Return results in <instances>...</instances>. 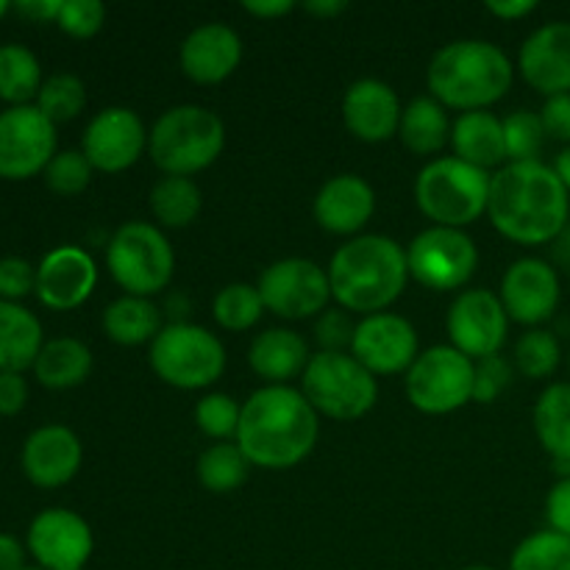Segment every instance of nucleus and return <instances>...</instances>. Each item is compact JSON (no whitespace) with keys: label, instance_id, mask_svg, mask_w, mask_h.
<instances>
[{"label":"nucleus","instance_id":"1","mask_svg":"<svg viewBox=\"0 0 570 570\" xmlns=\"http://www.w3.org/2000/svg\"><path fill=\"white\" fill-rule=\"evenodd\" d=\"M488 217L515 245H549L570 223V193L543 161H510L490 178Z\"/></svg>","mask_w":570,"mask_h":570},{"label":"nucleus","instance_id":"2","mask_svg":"<svg viewBox=\"0 0 570 570\" xmlns=\"http://www.w3.org/2000/svg\"><path fill=\"white\" fill-rule=\"evenodd\" d=\"M321 438V415L312 410L301 387L265 384L243 404L234 443L250 462L265 471H289L315 451Z\"/></svg>","mask_w":570,"mask_h":570},{"label":"nucleus","instance_id":"3","mask_svg":"<svg viewBox=\"0 0 570 570\" xmlns=\"http://www.w3.org/2000/svg\"><path fill=\"white\" fill-rule=\"evenodd\" d=\"M332 298L354 315L387 312L410 282L406 248L387 234H360L334 250L328 262Z\"/></svg>","mask_w":570,"mask_h":570},{"label":"nucleus","instance_id":"4","mask_svg":"<svg viewBox=\"0 0 570 570\" xmlns=\"http://www.w3.org/2000/svg\"><path fill=\"white\" fill-rule=\"evenodd\" d=\"M515 81V65L504 48L488 39H454L426 67L429 92L445 109L488 111Z\"/></svg>","mask_w":570,"mask_h":570},{"label":"nucleus","instance_id":"5","mask_svg":"<svg viewBox=\"0 0 570 570\" xmlns=\"http://www.w3.org/2000/svg\"><path fill=\"white\" fill-rule=\"evenodd\" d=\"M223 148L226 122L198 104L170 106L148 131V156L161 176H198L220 159Z\"/></svg>","mask_w":570,"mask_h":570},{"label":"nucleus","instance_id":"6","mask_svg":"<svg viewBox=\"0 0 570 570\" xmlns=\"http://www.w3.org/2000/svg\"><path fill=\"white\" fill-rule=\"evenodd\" d=\"M490 173L456 159L440 156L421 167L415 178V204L432 226L462 228L488 215Z\"/></svg>","mask_w":570,"mask_h":570},{"label":"nucleus","instance_id":"7","mask_svg":"<svg viewBox=\"0 0 570 570\" xmlns=\"http://www.w3.org/2000/svg\"><path fill=\"white\" fill-rule=\"evenodd\" d=\"M106 267L122 295L154 298L170 287L176 254L159 226L145 220L122 223L106 245Z\"/></svg>","mask_w":570,"mask_h":570},{"label":"nucleus","instance_id":"8","mask_svg":"<svg viewBox=\"0 0 570 570\" xmlns=\"http://www.w3.org/2000/svg\"><path fill=\"white\" fill-rule=\"evenodd\" d=\"M301 393L317 415L337 423H354L376 406L379 382L365 365L351 356V351L345 354L317 351L301 376Z\"/></svg>","mask_w":570,"mask_h":570},{"label":"nucleus","instance_id":"9","mask_svg":"<svg viewBox=\"0 0 570 570\" xmlns=\"http://www.w3.org/2000/svg\"><path fill=\"white\" fill-rule=\"evenodd\" d=\"M156 376L176 390H206L226 373V345L209 328L178 321L167 323L148 348Z\"/></svg>","mask_w":570,"mask_h":570},{"label":"nucleus","instance_id":"10","mask_svg":"<svg viewBox=\"0 0 570 570\" xmlns=\"http://www.w3.org/2000/svg\"><path fill=\"white\" fill-rule=\"evenodd\" d=\"M404 387L423 415H451L473 401V360L454 345H432L412 362Z\"/></svg>","mask_w":570,"mask_h":570},{"label":"nucleus","instance_id":"11","mask_svg":"<svg viewBox=\"0 0 570 570\" xmlns=\"http://www.w3.org/2000/svg\"><path fill=\"white\" fill-rule=\"evenodd\" d=\"M410 278L432 293H454L473 278L479 267V248L462 228L429 226L406 245Z\"/></svg>","mask_w":570,"mask_h":570},{"label":"nucleus","instance_id":"12","mask_svg":"<svg viewBox=\"0 0 570 570\" xmlns=\"http://www.w3.org/2000/svg\"><path fill=\"white\" fill-rule=\"evenodd\" d=\"M256 289L262 304L282 321H309L321 317L332 304L328 271L304 256H284L262 271Z\"/></svg>","mask_w":570,"mask_h":570},{"label":"nucleus","instance_id":"13","mask_svg":"<svg viewBox=\"0 0 570 570\" xmlns=\"http://www.w3.org/2000/svg\"><path fill=\"white\" fill-rule=\"evenodd\" d=\"M56 154V126L37 106L0 111V178L26 181L39 176Z\"/></svg>","mask_w":570,"mask_h":570},{"label":"nucleus","instance_id":"14","mask_svg":"<svg viewBox=\"0 0 570 570\" xmlns=\"http://www.w3.org/2000/svg\"><path fill=\"white\" fill-rule=\"evenodd\" d=\"M445 332L449 345H454L468 360H484V356L501 354L510 334V317L501 306L499 293L490 289H462L449 306L445 315Z\"/></svg>","mask_w":570,"mask_h":570},{"label":"nucleus","instance_id":"15","mask_svg":"<svg viewBox=\"0 0 570 570\" xmlns=\"http://www.w3.org/2000/svg\"><path fill=\"white\" fill-rule=\"evenodd\" d=\"M499 301L512 323L540 328L557 315L562 301L560 271L540 256L515 259L501 276Z\"/></svg>","mask_w":570,"mask_h":570},{"label":"nucleus","instance_id":"16","mask_svg":"<svg viewBox=\"0 0 570 570\" xmlns=\"http://www.w3.org/2000/svg\"><path fill=\"white\" fill-rule=\"evenodd\" d=\"M26 549L45 570H83L92 560V527L65 507L42 510L28 523Z\"/></svg>","mask_w":570,"mask_h":570},{"label":"nucleus","instance_id":"17","mask_svg":"<svg viewBox=\"0 0 570 570\" xmlns=\"http://www.w3.org/2000/svg\"><path fill=\"white\" fill-rule=\"evenodd\" d=\"M81 150L100 173H122L148 150V128L128 106H106L87 122Z\"/></svg>","mask_w":570,"mask_h":570},{"label":"nucleus","instance_id":"18","mask_svg":"<svg viewBox=\"0 0 570 570\" xmlns=\"http://www.w3.org/2000/svg\"><path fill=\"white\" fill-rule=\"evenodd\" d=\"M351 356L373 376H399L421 356L417 332L406 317L395 312H379L356 323L351 340Z\"/></svg>","mask_w":570,"mask_h":570},{"label":"nucleus","instance_id":"19","mask_svg":"<svg viewBox=\"0 0 570 570\" xmlns=\"http://www.w3.org/2000/svg\"><path fill=\"white\" fill-rule=\"evenodd\" d=\"M98 287V265L78 245H59L37 265V298L53 312H70L87 304Z\"/></svg>","mask_w":570,"mask_h":570},{"label":"nucleus","instance_id":"20","mask_svg":"<svg viewBox=\"0 0 570 570\" xmlns=\"http://www.w3.org/2000/svg\"><path fill=\"white\" fill-rule=\"evenodd\" d=\"M83 449L72 429L61 423L33 429L22 443L20 465L28 482L39 490L65 488L81 471Z\"/></svg>","mask_w":570,"mask_h":570},{"label":"nucleus","instance_id":"21","mask_svg":"<svg viewBox=\"0 0 570 570\" xmlns=\"http://www.w3.org/2000/svg\"><path fill=\"white\" fill-rule=\"evenodd\" d=\"M515 70L546 98L570 92V22L554 20L534 28L518 50Z\"/></svg>","mask_w":570,"mask_h":570},{"label":"nucleus","instance_id":"22","mask_svg":"<svg viewBox=\"0 0 570 570\" xmlns=\"http://www.w3.org/2000/svg\"><path fill=\"white\" fill-rule=\"evenodd\" d=\"M401 106L399 92L382 78H360L343 95V122L351 137L367 145H382L399 137Z\"/></svg>","mask_w":570,"mask_h":570},{"label":"nucleus","instance_id":"23","mask_svg":"<svg viewBox=\"0 0 570 570\" xmlns=\"http://www.w3.org/2000/svg\"><path fill=\"white\" fill-rule=\"evenodd\" d=\"M312 215L323 232L354 239L376 215V193L356 173H340L317 189Z\"/></svg>","mask_w":570,"mask_h":570},{"label":"nucleus","instance_id":"24","mask_svg":"<svg viewBox=\"0 0 570 570\" xmlns=\"http://www.w3.org/2000/svg\"><path fill=\"white\" fill-rule=\"evenodd\" d=\"M239 61H243V39L232 26H223V22H206V26L193 28L178 50L181 72L200 87H212V83H223L226 78H232Z\"/></svg>","mask_w":570,"mask_h":570},{"label":"nucleus","instance_id":"25","mask_svg":"<svg viewBox=\"0 0 570 570\" xmlns=\"http://www.w3.org/2000/svg\"><path fill=\"white\" fill-rule=\"evenodd\" d=\"M309 360V345L293 328H265L248 348L250 371L265 384H289L301 379Z\"/></svg>","mask_w":570,"mask_h":570},{"label":"nucleus","instance_id":"26","mask_svg":"<svg viewBox=\"0 0 570 570\" xmlns=\"http://www.w3.org/2000/svg\"><path fill=\"white\" fill-rule=\"evenodd\" d=\"M532 429L560 479L570 476V382H554L538 395Z\"/></svg>","mask_w":570,"mask_h":570},{"label":"nucleus","instance_id":"27","mask_svg":"<svg viewBox=\"0 0 570 570\" xmlns=\"http://www.w3.org/2000/svg\"><path fill=\"white\" fill-rule=\"evenodd\" d=\"M451 148L456 159L490 173L507 165L504 120L493 111H465L451 126Z\"/></svg>","mask_w":570,"mask_h":570},{"label":"nucleus","instance_id":"28","mask_svg":"<svg viewBox=\"0 0 570 570\" xmlns=\"http://www.w3.org/2000/svg\"><path fill=\"white\" fill-rule=\"evenodd\" d=\"M45 345L39 317L22 304L0 301V371L26 373Z\"/></svg>","mask_w":570,"mask_h":570},{"label":"nucleus","instance_id":"29","mask_svg":"<svg viewBox=\"0 0 570 570\" xmlns=\"http://www.w3.org/2000/svg\"><path fill=\"white\" fill-rule=\"evenodd\" d=\"M31 371L37 382L48 390L81 387L92 373V351L76 337L45 340Z\"/></svg>","mask_w":570,"mask_h":570},{"label":"nucleus","instance_id":"30","mask_svg":"<svg viewBox=\"0 0 570 570\" xmlns=\"http://www.w3.org/2000/svg\"><path fill=\"white\" fill-rule=\"evenodd\" d=\"M104 334L117 345L137 348V345L154 343L156 334L161 332V312L150 298H137V295H120L111 301L100 317Z\"/></svg>","mask_w":570,"mask_h":570},{"label":"nucleus","instance_id":"31","mask_svg":"<svg viewBox=\"0 0 570 570\" xmlns=\"http://www.w3.org/2000/svg\"><path fill=\"white\" fill-rule=\"evenodd\" d=\"M451 126L454 122L449 120L445 106L438 104L432 95H421L404 106L399 137L410 154L434 156L451 142Z\"/></svg>","mask_w":570,"mask_h":570},{"label":"nucleus","instance_id":"32","mask_svg":"<svg viewBox=\"0 0 570 570\" xmlns=\"http://www.w3.org/2000/svg\"><path fill=\"white\" fill-rule=\"evenodd\" d=\"M148 204L159 228H187L200 215L204 195L193 178L161 176L150 187Z\"/></svg>","mask_w":570,"mask_h":570},{"label":"nucleus","instance_id":"33","mask_svg":"<svg viewBox=\"0 0 570 570\" xmlns=\"http://www.w3.org/2000/svg\"><path fill=\"white\" fill-rule=\"evenodd\" d=\"M42 65L26 45H0V100L9 106L37 104L42 89Z\"/></svg>","mask_w":570,"mask_h":570},{"label":"nucleus","instance_id":"34","mask_svg":"<svg viewBox=\"0 0 570 570\" xmlns=\"http://www.w3.org/2000/svg\"><path fill=\"white\" fill-rule=\"evenodd\" d=\"M195 473H198V482L209 493L228 495L248 482L250 462L245 460L237 443H215L200 451L198 462H195Z\"/></svg>","mask_w":570,"mask_h":570},{"label":"nucleus","instance_id":"35","mask_svg":"<svg viewBox=\"0 0 570 570\" xmlns=\"http://www.w3.org/2000/svg\"><path fill=\"white\" fill-rule=\"evenodd\" d=\"M262 315H265V304H262L256 284H226L212 301V317H215L217 326L232 334L254 328L262 321Z\"/></svg>","mask_w":570,"mask_h":570},{"label":"nucleus","instance_id":"36","mask_svg":"<svg viewBox=\"0 0 570 570\" xmlns=\"http://www.w3.org/2000/svg\"><path fill=\"white\" fill-rule=\"evenodd\" d=\"M562 362V345L549 328H527L521 337L515 340L512 348V365L521 376L532 379V382H543L557 373Z\"/></svg>","mask_w":570,"mask_h":570},{"label":"nucleus","instance_id":"37","mask_svg":"<svg viewBox=\"0 0 570 570\" xmlns=\"http://www.w3.org/2000/svg\"><path fill=\"white\" fill-rule=\"evenodd\" d=\"M510 570H570V538L554 529L527 534L512 551Z\"/></svg>","mask_w":570,"mask_h":570},{"label":"nucleus","instance_id":"38","mask_svg":"<svg viewBox=\"0 0 570 570\" xmlns=\"http://www.w3.org/2000/svg\"><path fill=\"white\" fill-rule=\"evenodd\" d=\"M37 106L53 126L59 122L76 120L87 106V87L72 72H56V76L45 78L42 89L37 95Z\"/></svg>","mask_w":570,"mask_h":570},{"label":"nucleus","instance_id":"39","mask_svg":"<svg viewBox=\"0 0 570 570\" xmlns=\"http://www.w3.org/2000/svg\"><path fill=\"white\" fill-rule=\"evenodd\" d=\"M507 165L510 161H540L546 145V128L540 111L518 109L504 117Z\"/></svg>","mask_w":570,"mask_h":570},{"label":"nucleus","instance_id":"40","mask_svg":"<svg viewBox=\"0 0 570 570\" xmlns=\"http://www.w3.org/2000/svg\"><path fill=\"white\" fill-rule=\"evenodd\" d=\"M239 415L243 406L228 393H209L195 404V423L215 443H232V438H237Z\"/></svg>","mask_w":570,"mask_h":570},{"label":"nucleus","instance_id":"41","mask_svg":"<svg viewBox=\"0 0 570 570\" xmlns=\"http://www.w3.org/2000/svg\"><path fill=\"white\" fill-rule=\"evenodd\" d=\"M95 167L89 165V159L83 156V150H59V154L50 159V165L45 167V184H48L50 193L56 195H81L83 189L92 181Z\"/></svg>","mask_w":570,"mask_h":570},{"label":"nucleus","instance_id":"42","mask_svg":"<svg viewBox=\"0 0 570 570\" xmlns=\"http://www.w3.org/2000/svg\"><path fill=\"white\" fill-rule=\"evenodd\" d=\"M106 6L98 0H61L56 26L72 39H92L104 28Z\"/></svg>","mask_w":570,"mask_h":570},{"label":"nucleus","instance_id":"43","mask_svg":"<svg viewBox=\"0 0 570 570\" xmlns=\"http://www.w3.org/2000/svg\"><path fill=\"white\" fill-rule=\"evenodd\" d=\"M512 384V365L501 354L473 362V401L493 404Z\"/></svg>","mask_w":570,"mask_h":570},{"label":"nucleus","instance_id":"44","mask_svg":"<svg viewBox=\"0 0 570 570\" xmlns=\"http://www.w3.org/2000/svg\"><path fill=\"white\" fill-rule=\"evenodd\" d=\"M31 293H37V267L22 256H3L0 259V301L20 304Z\"/></svg>","mask_w":570,"mask_h":570},{"label":"nucleus","instance_id":"45","mask_svg":"<svg viewBox=\"0 0 570 570\" xmlns=\"http://www.w3.org/2000/svg\"><path fill=\"white\" fill-rule=\"evenodd\" d=\"M356 323L345 309H326L315 323V340L321 351H334V354H345L351 351V340H354Z\"/></svg>","mask_w":570,"mask_h":570},{"label":"nucleus","instance_id":"46","mask_svg":"<svg viewBox=\"0 0 570 570\" xmlns=\"http://www.w3.org/2000/svg\"><path fill=\"white\" fill-rule=\"evenodd\" d=\"M540 120H543L546 137L570 145V92L546 98L543 109H540Z\"/></svg>","mask_w":570,"mask_h":570},{"label":"nucleus","instance_id":"47","mask_svg":"<svg viewBox=\"0 0 570 570\" xmlns=\"http://www.w3.org/2000/svg\"><path fill=\"white\" fill-rule=\"evenodd\" d=\"M546 521L549 529L570 538V476L560 479L546 495Z\"/></svg>","mask_w":570,"mask_h":570},{"label":"nucleus","instance_id":"48","mask_svg":"<svg viewBox=\"0 0 570 570\" xmlns=\"http://www.w3.org/2000/svg\"><path fill=\"white\" fill-rule=\"evenodd\" d=\"M28 404V382L22 373L0 371V415H20Z\"/></svg>","mask_w":570,"mask_h":570},{"label":"nucleus","instance_id":"49","mask_svg":"<svg viewBox=\"0 0 570 570\" xmlns=\"http://www.w3.org/2000/svg\"><path fill=\"white\" fill-rule=\"evenodd\" d=\"M11 9L22 17V20L31 22H56L61 9V0H17L11 3Z\"/></svg>","mask_w":570,"mask_h":570},{"label":"nucleus","instance_id":"50","mask_svg":"<svg viewBox=\"0 0 570 570\" xmlns=\"http://www.w3.org/2000/svg\"><path fill=\"white\" fill-rule=\"evenodd\" d=\"M28 549L9 532H0V570H26Z\"/></svg>","mask_w":570,"mask_h":570},{"label":"nucleus","instance_id":"51","mask_svg":"<svg viewBox=\"0 0 570 570\" xmlns=\"http://www.w3.org/2000/svg\"><path fill=\"white\" fill-rule=\"evenodd\" d=\"M484 9H488L493 17H499V20L515 22L532 14V11L538 9V3H534V0H490Z\"/></svg>","mask_w":570,"mask_h":570},{"label":"nucleus","instance_id":"52","mask_svg":"<svg viewBox=\"0 0 570 570\" xmlns=\"http://www.w3.org/2000/svg\"><path fill=\"white\" fill-rule=\"evenodd\" d=\"M295 9L293 0H245L243 11L259 17V20H278Z\"/></svg>","mask_w":570,"mask_h":570},{"label":"nucleus","instance_id":"53","mask_svg":"<svg viewBox=\"0 0 570 570\" xmlns=\"http://www.w3.org/2000/svg\"><path fill=\"white\" fill-rule=\"evenodd\" d=\"M345 9H348L345 0H309V3H304L306 14L317 17V20H332V17L343 14Z\"/></svg>","mask_w":570,"mask_h":570},{"label":"nucleus","instance_id":"54","mask_svg":"<svg viewBox=\"0 0 570 570\" xmlns=\"http://www.w3.org/2000/svg\"><path fill=\"white\" fill-rule=\"evenodd\" d=\"M554 259L560 262V267L570 271V223L566 228H562L560 237L554 239Z\"/></svg>","mask_w":570,"mask_h":570},{"label":"nucleus","instance_id":"55","mask_svg":"<svg viewBox=\"0 0 570 570\" xmlns=\"http://www.w3.org/2000/svg\"><path fill=\"white\" fill-rule=\"evenodd\" d=\"M554 173H557V178H560L562 184H566V189L570 193V145H566V148L560 150V154H557V159H554Z\"/></svg>","mask_w":570,"mask_h":570},{"label":"nucleus","instance_id":"56","mask_svg":"<svg viewBox=\"0 0 570 570\" xmlns=\"http://www.w3.org/2000/svg\"><path fill=\"white\" fill-rule=\"evenodd\" d=\"M9 9H11V3H9V0H0V20H3V17L9 14Z\"/></svg>","mask_w":570,"mask_h":570},{"label":"nucleus","instance_id":"57","mask_svg":"<svg viewBox=\"0 0 570 570\" xmlns=\"http://www.w3.org/2000/svg\"><path fill=\"white\" fill-rule=\"evenodd\" d=\"M462 570H495V568H488V566H468V568H462Z\"/></svg>","mask_w":570,"mask_h":570},{"label":"nucleus","instance_id":"58","mask_svg":"<svg viewBox=\"0 0 570 570\" xmlns=\"http://www.w3.org/2000/svg\"><path fill=\"white\" fill-rule=\"evenodd\" d=\"M26 570H45V568H39V566H28Z\"/></svg>","mask_w":570,"mask_h":570},{"label":"nucleus","instance_id":"59","mask_svg":"<svg viewBox=\"0 0 570 570\" xmlns=\"http://www.w3.org/2000/svg\"><path fill=\"white\" fill-rule=\"evenodd\" d=\"M568 367H570V356H568Z\"/></svg>","mask_w":570,"mask_h":570}]
</instances>
